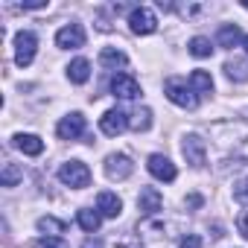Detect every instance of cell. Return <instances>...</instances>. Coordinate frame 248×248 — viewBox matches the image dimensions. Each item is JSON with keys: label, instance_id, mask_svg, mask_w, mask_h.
<instances>
[{"label": "cell", "instance_id": "cell-25", "mask_svg": "<svg viewBox=\"0 0 248 248\" xmlns=\"http://www.w3.org/2000/svg\"><path fill=\"white\" fill-rule=\"evenodd\" d=\"M233 199H236L239 204H245V207H248V175H245V178H239V181L233 184Z\"/></svg>", "mask_w": 248, "mask_h": 248}, {"label": "cell", "instance_id": "cell-11", "mask_svg": "<svg viewBox=\"0 0 248 248\" xmlns=\"http://www.w3.org/2000/svg\"><path fill=\"white\" fill-rule=\"evenodd\" d=\"M149 172L158 178V181H175V175H178V170H175V164L167 158V155H149Z\"/></svg>", "mask_w": 248, "mask_h": 248}, {"label": "cell", "instance_id": "cell-24", "mask_svg": "<svg viewBox=\"0 0 248 248\" xmlns=\"http://www.w3.org/2000/svg\"><path fill=\"white\" fill-rule=\"evenodd\" d=\"M38 231H44L47 236H59V233L67 231V222H62V219H56V216H41V219H38Z\"/></svg>", "mask_w": 248, "mask_h": 248}, {"label": "cell", "instance_id": "cell-14", "mask_svg": "<svg viewBox=\"0 0 248 248\" xmlns=\"http://www.w3.org/2000/svg\"><path fill=\"white\" fill-rule=\"evenodd\" d=\"M67 79H70L73 85H85V82L91 79V62H88V59H73V62L67 64Z\"/></svg>", "mask_w": 248, "mask_h": 248}, {"label": "cell", "instance_id": "cell-16", "mask_svg": "<svg viewBox=\"0 0 248 248\" xmlns=\"http://www.w3.org/2000/svg\"><path fill=\"white\" fill-rule=\"evenodd\" d=\"M15 146L24 155H41L44 152V140L38 135H15Z\"/></svg>", "mask_w": 248, "mask_h": 248}, {"label": "cell", "instance_id": "cell-6", "mask_svg": "<svg viewBox=\"0 0 248 248\" xmlns=\"http://www.w3.org/2000/svg\"><path fill=\"white\" fill-rule=\"evenodd\" d=\"M132 172H135V164H132L129 155L114 152V155L105 158V175H108L111 181H123V178H129Z\"/></svg>", "mask_w": 248, "mask_h": 248}, {"label": "cell", "instance_id": "cell-21", "mask_svg": "<svg viewBox=\"0 0 248 248\" xmlns=\"http://www.w3.org/2000/svg\"><path fill=\"white\" fill-rule=\"evenodd\" d=\"M187 50H190V56H196V59H210V56H213V41L204 38V35H196V38H190Z\"/></svg>", "mask_w": 248, "mask_h": 248}, {"label": "cell", "instance_id": "cell-12", "mask_svg": "<svg viewBox=\"0 0 248 248\" xmlns=\"http://www.w3.org/2000/svg\"><path fill=\"white\" fill-rule=\"evenodd\" d=\"M161 207H164V196H161L155 187H143L140 196H138V210H140L143 216H155Z\"/></svg>", "mask_w": 248, "mask_h": 248}, {"label": "cell", "instance_id": "cell-5", "mask_svg": "<svg viewBox=\"0 0 248 248\" xmlns=\"http://www.w3.org/2000/svg\"><path fill=\"white\" fill-rule=\"evenodd\" d=\"M129 27H132V32H135V35H152V32L158 30V18H155V12H152V9L138 6V9H132V12H129Z\"/></svg>", "mask_w": 248, "mask_h": 248}, {"label": "cell", "instance_id": "cell-4", "mask_svg": "<svg viewBox=\"0 0 248 248\" xmlns=\"http://www.w3.org/2000/svg\"><path fill=\"white\" fill-rule=\"evenodd\" d=\"M85 114H79V111H70L67 117H62L59 120V126H56V135L62 138V140H79L82 135H85Z\"/></svg>", "mask_w": 248, "mask_h": 248}, {"label": "cell", "instance_id": "cell-22", "mask_svg": "<svg viewBox=\"0 0 248 248\" xmlns=\"http://www.w3.org/2000/svg\"><path fill=\"white\" fill-rule=\"evenodd\" d=\"M18 181H24V170H21L18 164L6 161L3 170H0V184H3V187H15Z\"/></svg>", "mask_w": 248, "mask_h": 248}, {"label": "cell", "instance_id": "cell-31", "mask_svg": "<svg viewBox=\"0 0 248 248\" xmlns=\"http://www.w3.org/2000/svg\"><path fill=\"white\" fill-rule=\"evenodd\" d=\"M187 204H190V207H199V204H202V199H199V196H190V199H187Z\"/></svg>", "mask_w": 248, "mask_h": 248}, {"label": "cell", "instance_id": "cell-10", "mask_svg": "<svg viewBox=\"0 0 248 248\" xmlns=\"http://www.w3.org/2000/svg\"><path fill=\"white\" fill-rule=\"evenodd\" d=\"M181 152H184L187 164L196 167V170L204 167V161H207V146H204V140H202L199 135H187L184 143H181Z\"/></svg>", "mask_w": 248, "mask_h": 248}, {"label": "cell", "instance_id": "cell-33", "mask_svg": "<svg viewBox=\"0 0 248 248\" xmlns=\"http://www.w3.org/2000/svg\"><path fill=\"white\" fill-rule=\"evenodd\" d=\"M242 9H248V0H242Z\"/></svg>", "mask_w": 248, "mask_h": 248}, {"label": "cell", "instance_id": "cell-19", "mask_svg": "<svg viewBox=\"0 0 248 248\" xmlns=\"http://www.w3.org/2000/svg\"><path fill=\"white\" fill-rule=\"evenodd\" d=\"M76 222H79V228H82V231H88V233H93V231H99V222H102V213H96V210H91V207H82V210L76 213Z\"/></svg>", "mask_w": 248, "mask_h": 248}, {"label": "cell", "instance_id": "cell-2", "mask_svg": "<svg viewBox=\"0 0 248 248\" xmlns=\"http://www.w3.org/2000/svg\"><path fill=\"white\" fill-rule=\"evenodd\" d=\"M59 181L73 187V190H85L91 184V170L82 161H67V164L59 167Z\"/></svg>", "mask_w": 248, "mask_h": 248}, {"label": "cell", "instance_id": "cell-27", "mask_svg": "<svg viewBox=\"0 0 248 248\" xmlns=\"http://www.w3.org/2000/svg\"><path fill=\"white\" fill-rule=\"evenodd\" d=\"M236 228H239V233L248 239V210H242V213L236 216Z\"/></svg>", "mask_w": 248, "mask_h": 248}, {"label": "cell", "instance_id": "cell-8", "mask_svg": "<svg viewBox=\"0 0 248 248\" xmlns=\"http://www.w3.org/2000/svg\"><path fill=\"white\" fill-rule=\"evenodd\" d=\"M99 129H102V135H108V138L123 135V132L129 129V117H126V111H120V108L105 111V114L99 117Z\"/></svg>", "mask_w": 248, "mask_h": 248}, {"label": "cell", "instance_id": "cell-18", "mask_svg": "<svg viewBox=\"0 0 248 248\" xmlns=\"http://www.w3.org/2000/svg\"><path fill=\"white\" fill-rule=\"evenodd\" d=\"M242 32H239V27L236 24H225L222 30H219V35H216V41H219V47H236V44H242Z\"/></svg>", "mask_w": 248, "mask_h": 248}, {"label": "cell", "instance_id": "cell-30", "mask_svg": "<svg viewBox=\"0 0 248 248\" xmlns=\"http://www.w3.org/2000/svg\"><path fill=\"white\" fill-rule=\"evenodd\" d=\"M117 248H143V245H140V239H123Z\"/></svg>", "mask_w": 248, "mask_h": 248}, {"label": "cell", "instance_id": "cell-23", "mask_svg": "<svg viewBox=\"0 0 248 248\" xmlns=\"http://www.w3.org/2000/svg\"><path fill=\"white\" fill-rule=\"evenodd\" d=\"M190 88H193L196 93H210V91H213L210 73H207V70H193V73H190Z\"/></svg>", "mask_w": 248, "mask_h": 248}, {"label": "cell", "instance_id": "cell-13", "mask_svg": "<svg viewBox=\"0 0 248 248\" xmlns=\"http://www.w3.org/2000/svg\"><path fill=\"white\" fill-rule=\"evenodd\" d=\"M96 210L105 216V219H117L120 213H123V202H120V196L117 193H99L96 196Z\"/></svg>", "mask_w": 248, "mask_h": 248}, {"label": "cell", "instance_id": "cell-1", "mask_svg": "<svg viewBox=\"0 0 248 248\" xmlns=\"http://www.w3.org/2000/svg\"><path fill=\"white\" fill-rule=\"evenodd\" d=\"M164 93H167V99L170 102H175L178 108H187V111H196L199 108V93L190 88V82H184V79H167L164 82Z\"/></svg>", "mask_w": 248, "mask_h": 248}, {"label": "cell", "instance_id": "cell-28", "mask_svg": "<svg viewBox=\"0 0 248 248\" xmlns=\"http://www.w3.org/2000/svg\"><path fill=\"white\" fill-rule=\"evenodd\" d=\"M199 245H202V236H199V233H190V236H184V239H181V245H178V248H199Z\"/></svg>", "mask_w": 248, "mask_h": 248}, {"label": "cell", "instance_id": "cell-9", "mask_svg": "<svg viewBox=\"0 0 248 248\" xmlns=\"http://www.w3.org/2000/svg\"><path fill=\"white\" fill-rule=\"evenodd\" d=\"M111 93L117 99H138L140 96V82L132 73H117L111 79Z\"/></svg>", "mask_w": 248, "mask_h": 248}, {"label": "cell", "instance_id": "cell-7", "mask_svg": "<svg viewBox=\"0 0 248 248\" xmlns=\"http://www.w3.org/2000/svg\"><path fill=\"white\" fill-rule=\"evenodd\" d=\"M85 27L82 24H67V27H62L59 32H56V47H62V50H79V47H85Z\"/></svg>", "mask_w": 248, "mask_h": 248}, {"label": "cell", "instance_id": "cell-32", "mask_svg": "<svg viewBox=\"0 0 248 248\" xmlns=\"http://www.w3.org/2000/svg\"><path fill=\"white\" fill-rule=\"evenodd\" d=\"M242 47H245V53H248V35H245V38H242Z\"/></svg>", "mask_w": 248, "mask_h": 248}, {"label": "cell", "instance_id": "cell-17", "mask_svg": "<svg viewBox=\"0 0 248 248\" xmlns=\"http://www.w3.org/2000/svg\"><path fill=\"white\" fill-rule=\"evenodd\" d=\"M129 129H135V132H149L152 129V108H135L132 111V117H129Z\"/></svg>", "mask_w": 248, "mask_h": 248}, {"label": "cell", "instance_id": "cell-15", "mask_svg": "<svg viewBox=\"0 0 248 248\" xmlns=\"http://www.w3.org/2000/svg\"><path fill=\"white\" fill-rule=\"evenodd\" d=\"M99 64L117 70V67H126V64H129V56L123 53V50H117V47H102V53H99Z\"/></svg>", "mask_w": 248, "mask_h": 248}, {"label": "cell", "instance_id": "cell-26", "mask_svg": "<svg viewBox=\"0 0 248 248\" xmlns=\"http://www.w3.org/2000/svg\"><path fill=\"white\" fill-rule=\"evenodd\" d=\"M35 248H70L62 236H41V239H35Z\"/></svg>", "mask_w": 248, "mask_h": 248}, {"label": "cell", "instance_id": "cell-3", "mask_svg": "<svg viewBox=\"0 0 248 248\" xmlns=\"http://www.w3.org/2000/svg\"><path fill=\"white\" fill-rule=\"evenodd\" d=\"M35 50H38V38H35V32L24 30V32L15 35V62H18V67H30L32 59H35Z\"/></svg>", "mask_w": 248, "mask_h": 248}, {"label": "cell", "instance_id": "cell-20", "mask_svg": "<svg viewBox=\"0 0 248 248\" xmlns=\"http://www.w3.org/2000/svg\"><path fill=\"white\" fill-rule=\"evenodd\" d=\"M225 76L231 82H248V62L242 59H228L225 62Z\"/></svg>", "mask_w": 248, "mask_h": 248}, {"label": "cell", "instance_id": "cell-29", "mask_svg": "<svg viewBox=\"0 0 248 248\" xmlns=\"http://www.w3.org/2000/svg\"><path fill=\"white\" fill-rule=\"evenodd\" d=\"M82 248H105V245H102V239H99V236H88V239L82 242Z\"/></svg>", "mask_w": 248, "mask_h": 248}]
</instances>
